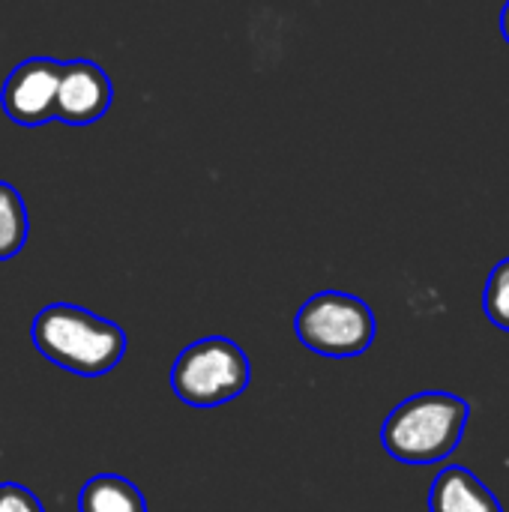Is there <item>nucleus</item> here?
Instances as JSON below:
<instances>
[{"label": "nucleus", "instance_id": "1", "mask_svg": "<svg viewBox=\"0 0 509 512\" xmlns=\"http://www.w3.org/2000/svg\"><path fill=\"white\" fill-rule=\"evenodd\" d=\"M30 333L45 360L84 378L108 375L126 354V333L114 321L72 303L45 306Z\"/></svg>", "mask_w": 509, "mask_h": 512}, {"label": "nucleus", "instance_id": "2", "mask_svg": "<svg viewBox=\"0 0 509 512\" xmlns=\"http://www.w3.org/2000/svg\"><path fill=\"white\" fill-rule=\"evenodd\" d=\"M468 417V402L453 393H417L390 411L381 429V444L402 465H435L456 453Z\"/></svg>", "mask_w": 509, "mask_h": 512}, {"label": "nucleus", "instance_id": "3", "mask_svg": "<svg viewBox=\"0 0 509 512\" xmlns=\"http://www.w3.org/2000/svg\"><path fill=\"white\" fill-rule=\"evenodd\" d=\"M249 378V357L225 336L189 345L171 369L174 393L195 408H216L237 399L249 387Z\"/></svg>", "mask_w": 509, "mask_h": 512}, {"label": "nucleus", "instance_id": "4", "mask_svg": "<svg viewBox=\"0 0 509 512\" xmlns=\"http://www.w3.org/2000/svg\"><path fill=\"white\" fill-rule=\"evenodd\" d=\"M294 330L300 342L324 357H357L375 342L372 309L345 291H321L303 303Z\"/></svg>", "mask_w": 509, "mask_h": 512}, {"label": "nucleus", "instance_id": "5", "mask_svg": "<svg viewBox=\"0 0 509 512\" xmlns=\"http://www.w3.org/2000/svg\"><path fill=\"white\" fill-rule=\"evenodd\" d=\"M63 63L51 57H30L18 63L3 81L0 105L21 126H39L54 117V99Z\"/></svg>", "mask_w": 509, "mask_h": 512}, {"label": "nucleus", "instance_id": "6", "mask_svg": "<svg viewBox=\"0 0 509 512\" xmlns=\"http://www.w3.org/2000/svg\"><path fill=\"white\" fill-rule=\"evenodd\" d=\"M114 99L111 78L105 75L102 66L90 60H72L63 63L60 69V84H57V99H54V117L72 126H87L96 123L99 117L108 114Z\"/></svg>", "mask_w": 509, "mask_h": 512}, {"label": "nucleus", "instance_id": "7", "mask_svg": "<svg viewBox=\"0 0 509 512\" xmlns=\"http://www.w3.org/2000/svg\"><path fill=\"white\" fill-rule=\"evenodd\" d=\"M429 512H504V507L471 471L444 468L429 489Z\"/></svg>", "mask_w": 509, "mask_h": 512}, {"label": "nucleus", "instance_id": "8", "mask_svg": "<svg viewBox=\"0 0 509 512\" xmlns=\"http://www.w3.org/2000/svg\"><path fill=\"white\" fill-rule=\"evenodd\" d=\"M78 512H147V504L135 483L117 474H99L84 483Z\"/></svg>", "mask_w": 509, "mask_h": 512}, {"label": "nucleus", "instance_id": "9", "mask_svg": "<svg viewBox=\"0 0 509 512\" xmlns=\"http://www.w3.org/2000/svg\"><path fill=\"white\" fill-rule=\"evenodd\" d=\"M30 219L15 186L0 180V261H9L27 243Z\"/></svg>", "mask_w": 509, "mask_h": 512}, {"label": "nucleus", "instance_id": "10", "mask_svg": "<svg viewBox=\"0 0 509 512\" xmlns=\"http://www.w3.org/2000/svg\"><path fill=\"white\" fill-rule=\"evenodd\" d=\"M483 306H486L489 321L509 333V258L495 264V270L489 273V282L483 291Z\"/></svg>", "mask_w": 509, "mask_h": 512}, {"label": "nucleus", "instance_id": "11", "mask_svg": "<svg viewBox=\"0 0 509 512\" xmlns=\"http://www.w3.org/2000/svg\"><path fill=\"white\" fill-rule=\"evenodd\" d=\"M0 512H42L39 498L18 486V483H3L0 486Z\"/></svg>", "mask_w": 509, "mask_h": 512}, {"label": "nucleus", "instance_id": "12", "mask_svg": "<svg viewBox=\"0 0 509 512\" xmlns=\"http://www.w3.org/2000/svg\"><path fill=\"white\" fill-rule=\"evenodd\" d=\"M501 33H504V39H507L509 45V0L507 6H504V12H501Z\"/></svg>", "mask_w": 509, "mask_h": 512}]
</instances>
